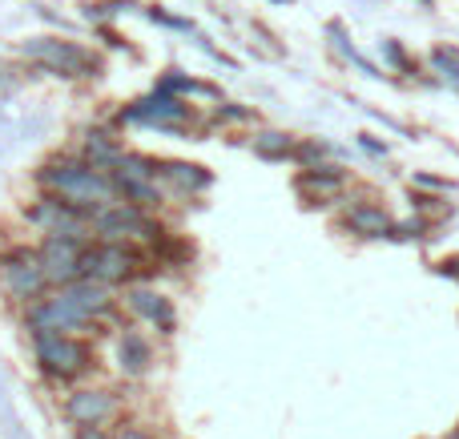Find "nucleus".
<instances>
[{
    "instance_id": "nucleus-3",
    "label": "nucleus",
    "mask_w": 459,
    "mask_h": 439,
    "mask_svg": "<svg viewBox=\"0 0 459 439\" xmlns=\"http://www.w3.org/2000/svg\"><path fill=\"white\" fill-rule=\"evenodd\" d=\"M0 287L4 295L13 298L16 306L29 311L32 303H40L48 290V279H45V266H40V254L29 246H13L0 254Z\"/></svg>"
},
{
    "instance_id": "nucleus-27",
    "label": "nucleus",
    "mask_w": 459,
    "mask_h": 439,
    "mask_svg": "<svg viewBox=\"0 0 459 439\" xmlns=\"http://www.w3.org/2000/svg\"><path fill=\"white\" fill-rule=\"evenodd\" d=\"M363 150H371V153H387V145L375 142V137H363Z\"/></svg>"
},
{
    "instance_id": "nucleus-21",
    "label": "nucleus",
    "mask_w": 459,
    "mask_h": 439,
    "mask_svg": "<svg viewBox=\"0 0 459 439\" xmlns=\"http://www.w3.org/2000/svg\"><path fill=\"white\" fill-rule=\"evenodd\" d=\"M431 65H439L447 77L459 81V53L455 48H436V53H431Z\"/></svg>"
},
{
    "instance_id": "nucleus-30",
    "label": "nucleus",
    "mask_w": 459,
    "mask_h": 439,
    "mask_svg": "<svg viewBox=\"0 0 459 439\" xmlns=\"http://www.w3.org/2000/svg\"><path fill=\"white\" fill-rule=\"evenodd\" d=\"M278 4H282V0H278Z\"/></svg>"
},
{
    "instance_id": "nucleus-4",
    "label": "nucleus",
    "mask_w": 459,
    "mask_h": 439,
    "mask_svg": "<svg viewBox=\"0 0 459 439\" xmlns=\"http://www.w3.org/2000/svg\"><path fill=\"white\" fill-rule=\"evenodd\" d=\"M24 56L37 61L40 69L56 73V77H101V56H93L89 48L73 45V40H56V37L24 40Z\"/></svg>"
},
{
    "instance_id": "nucleus-26",
    "label": "nucleus",
    "mask_w": 459,
    "mask_h": 439,
    "mask_svg": "<svg viewBox=\"0 0 459 439\" xmlns=\"http://www.w3.org/2000/svg\"><path fill=\"white\" fill-rule=\"evenodd\" d=\"M113 439H153V435H150V432H142V427H121V432L113 435Z\"/></svg>"
},
{
    "instance_id": "nucleus-18",
    "label": "nucleus",
    "mask_w": 459,
    "mask_h": 439,
    "mask_svg": "<svg viewBox=\"0 0 459 439\" xmlns=\"http://www.w3.org/2000/svg\"><path fill=\"white\" fill-rule=\"evenodd\" d=\"M109 177L113 182H158V161L142 158V153H121Z\"/></svg>"
},
{
    "instance_id": "nucleus-17",
    "label": "nucleus",
    "mask_w": 459,
    "mask_h": 439,
    "mask_svg": "<svg viewBox=\"0 0 459 439\" xmlns=\"http://www.w3.org/2000/svg\"><path fill=\"white\" fill-rule=\"evenodd\" d=\"M347 226L355 234H371V238L387 234V238H391V218L383 214L379 206H351L347 210Z\"/></svg>"
},
{
    "instance_id": "nucleus-23",
    "label": "nucleus",
    "mask_w": 459,
    "mask_h": 439,
    "mask_svg": "<svg viewBox=\"0 0 459 439\" xmlns=\"http://www.w3.org/2000/svg\"><path fill=\"white\" fill-rule=\"evenodd\" d=\"M415 182H420L423 190H452V182H444V177H428V174H420Z\"/></svg>"
},
{
    "instance_id": "nucleus-5",
    "label": "nucleus",
    "mask_w": 459,
    "mask_h": 439,
    "mask_svg": "<svg viewBox=\"0 0 459 439\" xmlns=\"http://www.w3.org/2000/svg\"><path fill=\"white\" fill-rule=\"evenodd\" d=\"M24 327L29 335H77V331H97V323L65 290H56L24 311Z\"/></svg>"
},
{
    "instance_id": "nucleus-2",
    "label": "nucleus",
    "mask_w": 459,
    "mask_h": 439,
    "mask_svg": "<svg viewBox=\"0 0 459 439\" xmlns=\"http://www.w3.org/2000/svg\"><path fill=\"white\" fill-rule=\"evenodd\" d=\"M32 355L40 375L53 383H77L93 367V351L77 335H32Z\"/></svg>"
},
{
    "instance_id": "nucleus-10",
    "label": "nucleus",
    "mask_w": 459,
    "mask_h": 439,
    "mask_svg": "<svg viewBox=\"0 0 459 439\" xmlns=\"http://www.w3.org/2000/svg\"><path fill=\"white\" fill-rule=\"evenodd\" d=\"M37 254H40V266H45L48 287L65 290V287H73V282L85 279V246H81V242L45 238V246H40Z\"/></svg>"
},
{
    "instance_id": "nucleus-22",
    "label": "nucleus",
    "mask_w": 459,
    "mask_h": 439,
    "mask_svg": "<svg viewBox=\"0 0 459 439\" xmlns=\"http://www.w3.org/2000/svg\"><path fill=\"white\" fill-rule=\"evenodd\" d=\"M299 161H318V158H326V145L323 142H307V145H299Z\"/></svg>"
},
{
    "instance_id": "nucleus-16",
    "label": "nucleus",
    "mask_w": 459,
    "mask_h": 439,
    "mask_svg": "<svg viewBox=\"0 0 459 439\" xmlns=\"http://www.w3.org/2000/svg\"><path fill=\"white\" fill-rule=\"evenodd\" d=\"M158 174L166 177V182L190 190V194H198V190H206L210 185V169L194 166V161H166V166H158Z\"/></svg>"
},
{
    "instance_id": "nucleus-8",
    "label": "nucleus",
    "mask_w": 459,
    "mask_h": 439,
    "mask_svg": "<svg viewBox=\"0 0 459 439\" xmlns=\"http://www.w3.org/2000/svg\"><path fill=\"white\" fill-rule=\"evenodd\" d=\"M142 266V250L137 246H117V242H93L85 246V279L101 282V287H117L129 282Z\"/></svg>"
},
{
    "instance_id": "nucleus-13",
    "label": "nucleus",
    "mask_w": 459,
    "mask_h": 439,
    "mask_svg": "<svg viewBox=\"0 0 459 439\" xmlns=\"http://www.w3.org/2000/svg\"><path fill=\"white\" fill-rule=\"evenodd\" d=\"M117 367H121V375H129V379L150 375V371H153V343H150V335H142V331H134V327L121 331V335H117Z\"/></svg>"
},
{
    "instance_id": "nucleus-7",
    "label": "nucleus",
    "mask_w": 459,
    "mask_h": 439,
    "mask_svg": "<svg viewBox=\"0 0 459 439\" xmlns=\"http://www.w3.org/2000/svg\"><path fill=\"white\" fill-rule=\"evenodd\" d=\"M29 222L37 230H45V238H69V242H81V246H89V238H93V218L73 210L69 202L53 198V194H45L29 210Z\"/></svg>"
},
{
    "instance_id": "nucleus-11",
    "label": "nucleus",
    "mask_w": 459,
    "mask_h": 439,
    "mask_svg": "<svg viewBox=\"0 0 459 439\" xmlns=\"http://www.w3.org/2000/svg\"><path fill=\"white\" fill-rule=\"evenodd\" d=\"M126 306H129V314H134V319L150 323V327L161 331V335H174L178 314H174V303H169L161 290H153V287H129L126 290Z\"/></svg>"
},
{
    "instance_id": "nucleus-12",
    "label": "nucleus",
    "mask_w": 459,
    "mask_h": 439,
    "mask_svg": "<svg viewBox=\"0 0 459 439\" xmlns=\"http://www.w3.org/2000/svg\"><path fill=\"white\" fill-rule=\"evenodd\" d=\"M121 117L126 121H145V125H158V129H178L186 117H190V105H182L178 97H166V93H150L145 101L129 105Z\"/></svg>"
},
{
    "instance_id": "nucleus-15",
    "label": "nucleus",
    "mask_w": 459,
    "mask_h": 439,
    "mask_svg": "<svg viewBox=\"0 0 459 439\" xmlns=\"http://www.w3.org/2000/svg\"><path fill=\"white\" fill-rule=\"evenodd\" d=\"M121 153H126V150H121L109 133H89L85 137V158H81V161H89V166L101 169V174H113V166L121 161Z\"/></svg>"
},
{
    "instance_id": "nucleus-28",
    "label": "nucleus",
    "mask_w": 459,
    "mask_h": 439,
    "mask_svg": "<svg viewBox=\"0 0 459 439\" xmlns=\"http://www.w3.org/2000/svg\"><path fill=\"white\" fill-rule=\"evenodd\" d=\"M444 274H452V279H459V258H447V263H444Z\"/></svg>"
},
{
    "instance_id": "nucleus-24",
    "label": "nucleus",
    "mask_w": 459,
    "mask_h": 439,
    "mask_svg": "<svg viewBox=\"0 0 459 439\" xmlns=\"http://www.w3.org/2000/svg\"><path fill=\"white\" fill-rule=\"evenodd\" d=\"M218 117H222V121H246V117H250V109H238V105H226V109H218Z\"/></svg>"
},
{
    "instance_id": "nucleus-19",
    "label": "nucleus",
    "mask_w": 459,
    "mask_h": 439,
    "mask_svg": "<svg viewBox=\"0 0 459 439\" xmlns=\"http://www.w3.org/2000/svg\"><path fill=\"white\" fill-rule=\"evenodd\" d=\"M339 185H342V169H334V166H307L299 174L302 194H334Z\"/></svg>"
},
{
    "instance_id": "nucleus-9",
    "label": "nucleus",
    "mask_w": 459,
    "mask_h": 439,
    "mask_svg": "<svg viewBox=\"0 0 459 439\" xmlns=\"http://www.w3.org/2000/svg\"><path fill=\"white\" fill-rule=\"evenodd\" d=\"M121 403L109 387H73L65 395V419L77 427H105L109 419H117Z\"/></svg>"
},
{
    "instance_id": "nucleus-6",
    "label": "nucleus",
    "mask_w": 459,
    "mask_h": 439,
    "mask_svg": "<svg viewBox=\"0 0 459 439\" xmlns=\"http://www.w3.org/2000/svg\"><path fill=\"white\" fill-rule=\"evenodd\" d=\"M93 238L117 242V246H137V242H158L161 226H153L145 210L129 206V202H117V206L93 214Z\"/></svg>"
},
{
    "instance_id": "nucleus-31",
    "label": "nucleus",
    "mask_w": 459,
    "mask_h": 439,
    "mask_svg": "<svg viewBox=\"0 0 459 439\" xmlns=\"http://www.w3.org/2000/svg\"><path fill=\"white\" fill-rule=\"evenodd\" d=\"M455 439H459V435H455Z\"/></svg>"
},
{
    "instance_id": "nucleus-1",
    "label": "nucleus",
    "mask_w": 459,
    "mask_h": 439,
    "mask_svg": "<svg viewBox=\"0 0 459 439\" xmlns=\"http://www.w3.org/2000/svg\"><path fill=\"white\" fill-rule=\"evenodd\" d=\"M37 182H40V190H45V194H53V198H61V202H69L73 210H81V214H89V218L121 202V194H117V185H113V177L101 174V169H93L89 161H81V158L48 161V166H40Z\"/></svg>"
},
{
    "instance_id": "nucleus-14",
    "label": "nucleus",
    "mask_w": 459,
    "mask_h": 439,
    "mask_svg": "<svg viewBox=\"0 0 459 439\" xmlns=\"http://www.w3.org/2000/svg\"><path fill=\"white\" fill-rule=\"evenodd\" d=\"M65 295H69L73 303H77L93 323L109 319V314L117 311V298H113V290L101 287V282H93V279H81V282H73V287H65Z\"/></svg>"
},
{
    "instance_id": "nucleus-20",
    "label": "nucleus",
    "mask_w": 459,
    "mask_h": 439,
    "mask_svg": "<svg viewBox=\"0 0 459 439\" xmlns=\"http://www.w3.org/2000/svg\"><path fill=\"white\" fill-rule=\"evenodd\" d=\"M254 153H258V158L278 161V158H286V153H294V142L286 133H278V129H266V133L254 137Z\"/></svg>"
},
{
    "instance_id": "nucleus-29",
    "label": "nucleus",
    "mask_w": 459,
    "mask_h": 439,
    "mask_svg": "<svg viewBox=\"0 0 459 439\" xmlns=\"http://www.w3.org/2000/svg\"><path fill=\"white\" fill-rule=\"evenodd\" d=\"M423 4H431V0H423Z\"/></svg>"
},
{
    "instance_id": "nucleus-25",
    "label": "nucleus",
    "mask_w": 459,
    "mask_h": 439,
    "mask_svg": "<svg viewBox=\"0 0 459 439\" xmlns=\"http://www.w3.org/2000/svg\"><path fill=\"white\" fill-rule=\"evenodd\" d=\"M77 439H113L105 427H77Z\"/></svg>"
}]
</instances>
